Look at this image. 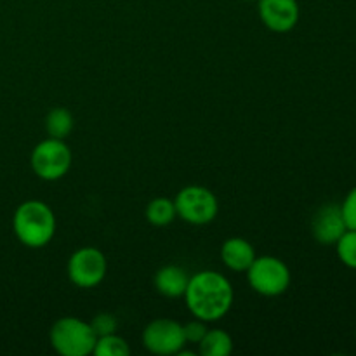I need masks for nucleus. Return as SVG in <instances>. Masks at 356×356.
<instances>
[{"instance_id":"obj_1","label":"nucleus","mask_w":356,"mask_h":356,"mask_svg":"<svg viewBox=\"0 0 356 356\" xmlns=\"http://www.w3.org/2000/svg\"><path fill=\"white\" fill-rule=\"evenodd\" d=\"M183 298L195 318L211 323L228 315L235 292L225 275L205 270L190 277Z\"/></svg>"},{"instance_id":"obj_2","label":"nucleus","mask_w":356,"mask_h":356,"mask_svg":"<svg viewBox=\"0 0 356 356\" xmlns=\"http://www.w3.org/2000/svg\"><path fill=\"white\" fill-rule=\"evenodd\" d=\"M16 238L28 249H42L56 233V216L42 200H26L16 209L13 218Z\"/></svg>"},{"instance_id":"obj_3","label":"nucleus","mask_w":356,"mask_h":356,"mask_svg":"<svg viewBox=\"0 0 356 356\" xmlns=\"http://www.w3.org/2000/svg\"><path fill=\"white\" fill-rule=\"evenodd\" d=\"M51 346L61 356H87L92 355L97 336L86 320L76 316H63L49 332Z\"/></svg>"},{"instance_id":"obj_4","label":"nucleus","mask_w":356,"mask_h":356,"mask_svg":"<svg viewBox=\"0 0 356 356\" xmlns=\"http://www.w3.org/2000/svg\"><path fill=\"white\" fill-rule=\"evenodd\" d=\"M245 273L252 291L264 298H277L291 287V270L275 256H256Z\"/></svg>"},{"instance_id":"obj_5","label":"nucleus","mask_w":356,"mask_h":356,"mask_svg":"<svg viewBox=\"0 0 356 356\" xmlns=\"http://www.w3.org/2000/svg\"><path fill=\"white\" fill-rule=\"evenodd\" d=\"M176 212L184 222L193 226L209 225L219 212L218 197L200 184L184 186L174 198Z\"/></svg>"},{"instance_id":"obj_6","label":"nucleus","mask_w":356,"mask_h":356,"mask_svg":"<svg viewBox=\"0 0 356 356\" xmlns=\"http://www.w3.org/2000/svg\"><path fill=\"white\" fill-rule=\"evenodd\" d=\"M35 176L44 181H58L68 174L72 167V152L65 139L47 138L38 143L30 156Z\"/></svg>"},{"instance_id":"obj_7","label":"nucleus","mask_w":356,"mask_h":356,"mask_svg":"<svg viewBox=\"0 0 356 356\" xmlns=\"http://www.w3.org/2000/svg\"><path fill=\"white\" fill-rule=\"evenodd\" d=\"M66 273L70 282L76 287H97L108 273V261L96 247H82L70 256Z\"/></svg>"},{"instance_id":"obj_8","label":"nucleus","mask_w":356,"mask_h":356,"mask_svg":"<svg viewBox=\"0 0 356 356\" xmlns=\"http://www.w3.org/2000/svg\"><path fill=\"white\" fill-rule=\"evenodd\" d=\"M143 346L153 355H177L186 346L183 325L170 318L153 320L143 330Z\"/></svg>"},{"instance_id":"obj_9","label":"nucleus","mask_w":356,"mask_h":356,"mask_svg":"<svg viewBox=\"0 0 356 356\" xmlns=\"http://www.w3.org/2000/svg\"><path fill=\"white\" fill-rule=\"evenodd\" d=\"M261 21L275 33L294 30L299 21L298 0H257Z\"/></svg>"},{"instance_id":"obj_10","label":"nucleus","mask_w":356,"mask_h":356,"mask_svg":"<svg viewBox=\"0 0 356 356\" xmlns=\"http://www.w3.org/2000/svg\"><path fill=\"white\" fill-rule=\"evenodd\" d=\"M348 229L344 222L341 205L327 204L316 211L312 221V233L315 240L322 245H336L337 240Z\"/></svg>"},{"instance_id":"obj_11","label":"nucleus","mask_w":356,"mask_h":356,"mask_svg":"<svg viewBox=\"0 0 356 356\" xmlns=\"http://www.w3.org/2000/svg\"><path fill=\"white\" fill-rule=\"evenodd\" d=\"M221 259L228 270L243 273L250 268V264L256 259V250L252 243L240 236L228 238L221 247Z\"/></svg>"},{"instance_id":"obj_12","label":"nucleus","mask_w":356,"mask_h":356,"mask_svg":"<svg viewBox=\"0 0 356 356\" xmlns=\"http://www.w3.org/2000/svg\"><path fill=\"white\" fill-rule=\"evenodd\" d=\"M153 282H155V289L160 296L176 299L184 296L190 277H188L184 268L176 266V264H167V266H162L156 271Z\"/></svg>"},{"instance_id":"obj_13","label":"nucleus","mask_w":356,"mask_h":356,"mask_svg":"<svg viewBox=\"0 0 356 356\" xmlns=\"http://www.w3.org/2000/svg\"><path fill=\"white\" fill-rule=\"evenodd\" d=\"M197 346L202 356H228L233 351V339L226 330L209 329Z\"/></svg>"},{"instance_id":"obj_14","label":"nucleus","mask_w":356,"mask_h":356,"mask_svg":"<svg viewBox=\"0 0 356 356\" xmlns=\"http://www.w3.org/2000/svg\"><path fill=\"white\" fill-rule=\"evenodd\" d=\"M73 125H75L73 115L63 106L52 108L45 117V132L49 134V138L66 139L72 134Z\"/></svg>"},{"instance_id":"obj_15","label":"nucleus","mask_w":356,"mask_h":356,"mask_svg":"<svg viewBox=\"0 0 356 356\" xmlns=\"http://www.w3.org/2000/svg\"><path fill=\"white\" fill-rule=\"evenodd\" d=\"M146 221L153 226H169L174 219L177 218L176 205H174V200L167 197H159L153 198L148 205H146Z\"/></svg>"},{"instance_id":"obj_16","label":"nucleus","mask_w":356,"mask_h":356,"mask_svg":"<svg viewBox=\"0 0 356 356\" xmlns=\"http://www.w3.org/2000/svg\"><path fill=\"white\" fill-rule=\"evenodd\" d=\"M92 353L96 356H129L131 355V346L124 337L117 336V332H115L97 337Z\"/></svg>"},{"instance_id":"obj_17","label":"nucleus","mask_w":356,"mask_h":356,"mask_svg":"<svg viewBox=\"0 0 356 356\" xmlns=\"http://www.w3.org/2000/svg\"><path fill=\"white\" fill-rule=\"evenodd\" d=\"M337 257L344 266L356 270V232L346 229L344 235L336 242Z\"/></svg>"},{"instance_id":"obj_18","label":"nucleus","mask_w":356,"mask_h":356,"mask_svg":"<svg viewBox=\"0 0 356 356\" xmlns=\"http://www.w3.org/2000/svg\"><path fill=\"white\" fill-rule=\"evenodd\" d=\"M89 323L97 337L108 336V334H115L118 327L117 318H115V315H111V313H97Z\"/></svg>"},{"instance_id":"obj_19","label":"nucleus","mask_w":356,"mask_h":356,"mask_svg":"<svg viewBox=\"0 0 356 356\" xmlns=\"http://www.w3.org/2000/svg\"><path fill=\"white\" fill-rule=\"evenodd\" d=\"M341 212H343L348 229H355L356 232V186L351 188L350 193L346 195L344 202L341 204Z\"/></svg>"},{"instance_id":"obj_20","label":"nucleus","mask_w":356,"mask_h":356,"mask_svg":"<svg viewBox=\"0 0 356 356\" xmlns=\"http://www.w3.org/2000/svg\"><path fill=\"white\" fill-rule=\"evenodd\" d=\"M207 322L204 320L195 318L193 322H188L186 325H183V332H184V339H186V344H198L202 339H204L205 332H207Z\"/></svg>"},{"instance_id":"obj_21","label":"nucleus","mask_w":356,"mask_h":356,"mask_svg":"<svg viewBox=\"0 0 356 356\" xmlns=\"http://www.w3.org/2000/svg\"><path fill=\"white\" fill-rule=\"evenodd\" d=\"M242 2H257V0H242Z\"/></svg>"}]
</instances>
